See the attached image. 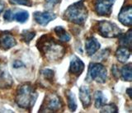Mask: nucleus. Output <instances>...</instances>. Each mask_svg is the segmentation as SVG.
I'll return each mask as SVG.
<instances>
[{
	"instance_id": "f8f14e48",
	"label": "nucleus",
	"mask_w": 132,
	"mask_h": 113,
	"mask_svg": "<svg viewBox=\"0 0 132 113\" xmlns=\"http://www.w3.org/2000/svg\"><path fill=\"white\" fill-rule=\"evenodd\" d=\"M101 47V45L99 41L95 38V37H88L85 41V50L87 52V55L89 56H92L95 53L97 52V51Z\"/></svg>"
},
{
	"instance_id": "dca6fc26",
	"label": "nucleus",
	"mask_w": 132,
	"mask_h": 113,
	"mask_svg": "<svg viewBox=\"0 0 132 113\" xmlns=\"http://www.w3.org/2000/svg\"><path fill=\"white\" fill-rule=\"evenodd\" d=\"M55 32L57 35L58 38L62 42H68L71 39V36L69 33L64 30V27H62L61 26H58L55 28Z\"/></svg>"
},
{
	"instance_id": "393cba45",
	"label": "nucleus",
	"mask_w": 132,
	"mask_h": 113,
	"mask_svg": "<svg viewBox=\"0 0 132 113\" xmlns=\"http://www.w3.org/2000/svg\"><path fill=\"white\" fill-rule=\"evenodd\" d=\"M41 74L48 81H52L54 78V71L50 69H45L41 70Z\"/></svg>"
},
{
	"instance_id": "b1692460",
	"label": "nucleus",
	"mask_w": 132,
	"mask_h": 113,
	"mask_svg": "<svg viewBox=\"0 0 132 113\" xmlns=\"http://www.w3.org/2000/svg\"><path fill=\"white\" fill-rule=\"evenodd\" d=\"M9 3L13 5H24L27 7H31L32 5L31 0H9Z\"/></svg>"
},
{
	"instance_id": "7ed1b4c3",
	"label": "nucleus",
	"mask_w": 132,
	"mask_h": 113,
	"mask_svg": "<svg viewBox=\"0 0 132 113\" xmlns=\"http://www.w3.org/2000/svg\"><path fill=\"white\" fill-rule=\"evenodd\" d=\"M88 18V9L84 5V0L70 5L64 13V20L73 24H84Z\"/></svg>"
},
{
	"instance_id": "cd10ccee",
	"label": "nucleus",
	"mask_w": 132,
	"mask_h": 113,
	"mask_svg": "<svg viewBox=\"0 0 132 113\" xmlns=\"http://www.w3.org/2000/svg\"><path fill=\"white\" fill-rule=\"evenodd\" d=\"M60 1L61 0H46V3H47V4H49V5L54 7L55 5H56V4L60 3Z\"/></svg>"
},
{
	"instance_id": "c756f323",
	"label": "nucleus",
	"mask_w": 132,
	"mask_h": 113,
	"mask_svg": "<svg viewBox=\"0 0 132 113\" xmlns=\"http://www.w3.org/2000/svg\"><path fill=\"white\" fill-rule=\"evenodd\" d=\"M131 91H132V89L130 88H130H128V89L126 90V93H127L128 95H129V98H132V96H131Z\"/></svg>"
},
{
	"instance_id": "6ab92c4d",
	"label": "nucleus",
	"mask_w": 132,
	"mask_h": 113,
	"mask_svg": "<svg viewBox=\"0 0 132 113\" xmlns=\"http://www.w3.org/2000/svg\"><path fill=\"white\" fill-rule=\"evenodd\" d=\"M120 44L121 46H126L130 48L131 47V41H132V31L129 30L126 34L121 35L120 36Z\"/></svg>"
},
{
	"instance_id": "f257e3e1",
	"label": "nucleus",
	"mask_w": 132,
	"mask_h": 113,
	"mask_svg": "<svg viewBox=\"0 0 132 113\" xmlns=\"http://www.w3.org/2000/svg\"><path fill=\"white\" fill-rule=\"evenodd\" d=\"M37 43L39 51L44 54L45 57L50 61L59 60L64 56L65 53V48L60 44H58L53 38H48V36H44Z\"/></svg>"
},
{
	"instance_id": "39448f33",
	"label": "nucleus",
	"mask_w": 132,
	"mask_h": 113,
	"mask_svg": "<svg viewBox=\"0 0 132 113\" xmlns=\"http://www.w3.org/2000/svg\"><path fill=\"white\" fill-rule=\"evenodd\" d=\"M98 31L105 38H113L121 34V30L117 26V24L109 21H101L98 23Z\"/></svg>"
},
{
	"instance_id": "c85d7f7f",
	"label": "nucleus",
	"mask_w": 132,
	"mask_h": 113,
	"mask_svg": "<svg viewBox=\"0 0 132 113\" xmlns=\"http://www.w3.org/2000/svg\"><path fill=\"white\" fill-rule=\"evenodd\" d=\"M4 3L2 1V0H0V14L2 13L3 12V9H4Z\"/></svg>"
},
{
	"instance_id": "6e6552de",
	"label": "nucleus",
	"mask_w": 132,
	"mask_h": 113,
	"mask_svg": "<svg viewBox=\"0 0 132 113\" xmlns=\"http://www.w3.org/2000/svg\"><path fill=\"white\" fill-rule=\"evenodd\" d=\"M56 17V14L51 12H35L33 13L34 20L41 26H46L49 22L55 20Z\"/></svg>"
},
{
	"instance_id": "ddd939ff",
	"label": "nucleus",
	"mask_w": 132,
	"mask_h": 113,
	"mask_svg": "<svg viewBox=\"0 0 132 113\" xmlns=\"http://www.w3.org/2000/svg\"><path fill=\"white\" fill-rule=\"evenodd\" d=\"M79 98L80 101L84 108L88 107L91 105L92 98H91V93L89 87L88 86L82 85L79 88Z\"/></svg>"
},
{
	"instance_id": "9d476101",
	"label": "nucleus",
	"mask_w": 132,
	"mask_h": 113,
	"mask_svg": "<svg viewBox=\"0 0 132 113\" xmlns=\"http://www.w3.org/2000/svg\"><path fill=\"white\" fill-rule=\"evenodd\" d=\"M16 45V41L10 33L3 32L0 34V47L4 51L14 47Z\"/></svg>"
},
{
	"instance_id": "aec40b11",
	"label": "nucleus",
	"mask_w": 132,
	"mask_h": 113,
	"mask_svg": "<svg viewBox=\"0 0 132 113\" xmlns=\"http://www.w3.org/2000/svg\"><path fill=\"white\" fill-rule=\"evenodd\" d=\"M121 75L123 80L130 82L132 80V64H128L121 70Z\"/></svg>"
},
{
	"instance_id": "412c9836",
	"label": "nucleus",
	"mask_w": 132,
	"mask_h": 113,
	"mask_svg": "<svg viewBox=\"0 0 132 113\" xmlns=\"http://www.w3.org/2000/svg\"><path fill=\"white\" fill-rule=\"evenodd\" d=\"M66 97H67L69 109L71 111H74L77 108V102H76L75 96H74V94L71 91H68L67 94H66Z\"/></svg>"
},
{
	"instance_id": "a878e982",
	"label": "nucleus",
	"mask_w": 132,
	"mask_h": 113,
	"mask_svg": "<svg viewBox=\"0 0 132 113\" xmlns=\"http://www.w3.org/2000/svg\"><path fill=\"white\" fill-rule=\"evenodd\" d=\"M12 16H13V10L8 9L5 12V13L3 15V18L6 21H7V22H12V21H13Z\"/></svg>"
},
{
	"instance_id": "0eeeda50",
	"label": "nucleus",
	"mask_w": 132,
	"mask_h": 113,
	"mask_svg": "<svg viewBox=\"0 0 132 113\" xmlns=\"http://www.w3.org/2000/svg\"><path fill=\"white\" fill-rule=\"evenodd\" d=\"M115 0H95V11L97 14L102 17H108L112 11Z\"/></svg>"
},
{
	"instance_id": "4be33fe9",
	"label": "nucleus",
	"mask_w": 132,
	"mask_h": 113,
	"mask_svg": "<svg viewBox=\"0 0 132 113\" xmlns=\"http://www.w3.org/2000/svg\"><path fill=\"white\" fill-rule=\"evenodd\" d=\"M35 36H36V32L31 31H23L22 32V34H21L22 40L27 44L30 43L31 41L35 37Z\"/></svg>"
},
{
	"instance_id": "20e7f679",
	"label": "nucleus",
	"mask_w": 132,
	"mask_h": 113,
	"mask_svg": "<svg viewBox=\"0 0 132 113\" xmlns=\"http://www.w3.org/2000/svg\"><path fill=\"white\" fill-rule=\"evenodd\" d=\"M88 78L98 83H104L106 81V69L99 63H93L89 65Z\"/></svg>"
},
{
	"instance_id": "f3484780",
	"label": "nucleus",
	"mask_w": 132,
	"mask_h": 113,
	"mask_svg": "<svg viewBox=\"0 0 132 113\" xmlns=\"http://www.w3.org/2000/svg\"><path fill=\"white\" fill-rule=\"evenodd\" d=\"M12 18H13V21L15 20L20 23H24L28 20L29 13L28 12L25 10H16V11L14 10Z\"/></svg>"
},
{
	"instance_id": "1a4fd4ad",
	"label": "nucleus",
	"mask_w": 132,
	"mask_h": 113,
	"mask_svg": "<svg viewBox=\"0 0 132 113\" xmlns=\"http://www.w3.org/2000/svg\"><path fill=\"white\" fill-rule=\"evenodd\" d=\"M118 19L124 26L130 27L132 25V7L128 5L122 7L118 15Z\"/></svg>"
},
{
	"instance_id": "bb28decb",
	"label": "nucleus",
	"mask_w": 132,
	"mask_h": 113,
	"mask_svg": "<svg viewBox=\"0 0 132 113\" xmlns=\"http://www.w3.org/2000/svg\"><path fill=\"white\" fill-rule=\"evenodd\" d=\"M12 67L15 69H18V68H22V67H24V64L22 62L19 60H16L13 64H12Z\"/></svg>"
},
{
	"instance_id": "9b49d317",
	"label": "nucleus",
	"mask_w": 132,
	"mask_h": 113,
	"mask_svg": "<svg viewBox=\"0 0 132 113\" xmlns=\"http://www.w3.org/2000/svg\"><path fill=\"white\" fill-rule=\"evenodd\" d=\"M84 69V63L78 57L73 55L71 58V60H70L69 72L73 75L79 76L82 73Z\"/></svg>"
},
{
	"instance_id": "a211bd4d",
	"label": "nucleus",
	"mask_w": 132,
	"mask_h": 113,
	"mask_svg": "<svg viewBox=\"0 0 132 113\" xmlns=\"http://www.w3.org/2000/svg\"><path fill=\"white\" fill-rule=\"evenodd\" d=\"M106 102V98L102 91H97L94 93V104L96 108H101Z\"/></svg>"
},
{
	"instance_id": "2eb2a0df",
	"label": "nucleus",
	"mask_w": 132,
	"mask_h": 113,
	"mask_svg": "<svg viewBox=\"0 0 132 113\" xmlns=\"http://www.w3.org/2000/svg\"><path fill=\"white\" fill-rule=\"evenodd\" d=\"M130 56V49L126 46L120 47L117 51V52H116V57H117V60L121 63H125L126 61H127Z\"/></svg>"
},
{
	"instance_id": "5701e85b",
	"label": "nucleus",
	"mask_w": 132,
	"mask_h": 113,
	"mask_svg": "<svg viewBox=\"0 0 132 113\" xmlns=\"http://www.w3.org/2000/svg\"><path fill=\"white\" fill-rule=\"evenodd\" d=\"M101 112L102 113H117L118 108L115 104H105L104 106L101 107Z\"/></svg>"
},
{
	"instance_id": "f03ea898",
	"label": "nucleus",
	"mask_w": 132,
	"mask_h": 113,
	"mask_svg": "<svg viewBox=\"0 0 132 113\" xmlns=\"http://www.w3.org/2000/svg\"><path fill=\"white\" fill-rule=\"evenodd\" d=\"M38 94L33 87L28 83L21 85L16 91V102L18 106L23 109L31 111L34 107Z\"/></svg>"
},
{
	"instance_id": "423d86ee",
	"label": "nucleus",
	"mask_w": 132,
	"mask_h": 113,
	"mask_svg": "<svg viewBox=\"0 0 132 113\" xmlns=\"http://www.w3.org/2000/svg\"><path fill=\"white\" fill-rule=\"evenodd\" d=\"M62 107H63V102L60 98L55 93H51L48 95L45 98V105L42 106L44 109L40 110V111L42 112L43 111H50L56 112L60 111Z\"/></svg>"
},
{
	"instance_id": "4468645a",
	"label": "nucleus",
	"mask_w": 132,
	"mask_h": 113,
	"mask_svg": "<svg viewBox=\"0 0 132 113\" xmlns=\"http://www.w3.org/2000/svg\"><path fill=\"white\" fill-rule=\"evenodd\" d=\"M13 84V80L11 75L7 72H3L0 74V88L8 89Z\"/></svg>"
}]
</instances>
